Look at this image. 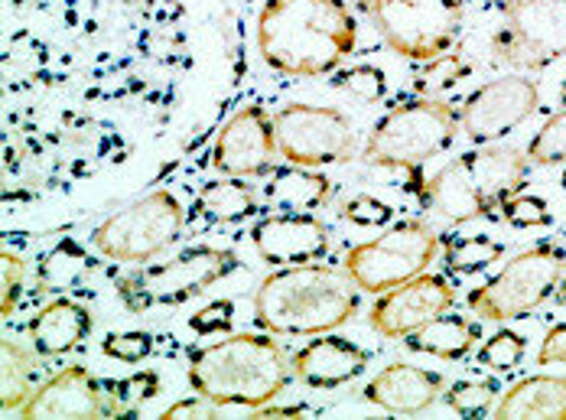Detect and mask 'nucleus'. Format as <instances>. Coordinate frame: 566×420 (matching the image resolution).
<instances>
[{"label": "nucleus", "mask_w": 566, "mask_h": 420, "mask_svg": "<svg viewBox=\"0 0 566 420\" xmlns=\"http://www.w3.org/2000/svg\"><path fill=\"white\" fill-rule=\"evenodd\" d=\"M355 46L358 20L345 0H264L261 7L258 50L281 75H333Z\"/></svg>", "instance_id": "f257e3e1"}, {"label": "nucleus", "mask_w": 566, "mask_h": 420, "mask_svg": "<svg viewBox=\"0 0 566 420\" xmlns=\"http://www.w3.org/2000/svg\"><path fill=\"white\" fill-rule=\"evenodd\" d=\"M358 284L336 267L290 264L264 277L254 294V319L274 336H319L358 313Z\"/></svg>", "instance_id": "f03ea898"}, {"label": "nucleus", "mask_w": 566, "mask_h": 420, "mask_svg": "<svg viewBox=\"0 0 566 420\" xmlns=\"http://www.w3.org/2000/svg\"><path fill=\"white\" fill-rule=\"evenodd\" d=\"M186 375L196 395H206L222 408L238 405L258 411L281 398L293 368L277 339L264 333H234L222 343L196 349Z\"/></svg>", "instance_id": "7ed1b4c3"}, {"label": "nucleus", "mask_w": 566, "mask_h": 420, "mask_svg": "<svg viewBox=\"0 0 566 420\" xmlns=\"http://www.w3.org/2000/svg\"><path fill=\"white\" fill-rule=\"evenodd\" d=\"M527 170L531 160L517 147L482 144L427 180L423 206L437 209L453 225L499 216L502 202L527 186Z\"/></svg>", "instance_id": "20e7f679"}, {"label": "nucleus", "mask_w": 566, "mask_h": 420, "mask_svg": "<svg viewBox=\"0 0 566 420\" xmlns=\"http://www.w3.org/2000/svg\"><path fill=\"white\" fill-rule=\"evenodd\" d=\"M459 130L462 124L455 105L443 98L413 95L397 102L391 112L375 120L365 140V160L375 167L417 174L427 160L450 150Z\"/></svg>", "instance_id": "39448f33"}, {"label": "nucleus", "mask_w": 566, "mask_h": 420, "mask_svg": "<svg viewBox=\"0 0 566 420\" xmlns=\"http://www.w3.org/2000/svg\"><path fill=\"white\" fill-rule=\"evenodd\" d=\"M400 60L433 62L462 36L465 0H355Z\"/></svg>", "instance_id": "423d86ee"}, {"label": "nucleus", "mask_w": 566, "mask_h": 420, "mask_svg": "<svg viewBox=\"0 0 566 420\" xmlns=\"http://www.w3.org/2000/svg\"><path fill=\"white\" fill-rule=\"evenodd\" d=\"M564 274V248L554 244V241H541V244H531V248L517 251L495 277H489V284L475 287L465 297V306L472 313H479L482 319H492V323L521 319V316H531L541 303L554 297Z\"/></svg>", "instance_id": "0eeeda50"}, {"label": "nucleus", "mask_w": 566, "mask_h": 420, "mask_svg": "<svg viewBox=\"0 0 566 420\" xmlns=\"http://www.w3.org/2000/svg\"><path fill=\"white\" fill-rule=\"evenodd\" d=\"M238 267V254L212 244H196L179 251L170 261L140 267L117 277V297L130 313H147L150 306H179L206 294Z\"/></svg>", "instance_id": "6e6552de"}, {"label": "nucleus", "mask_w": 566, "mask_h": 420, "mask_svg": "<svg viewBox=\"0 0 566 420\" xmlns=\"http://www.w3.org/2000/svg\"><path fill=\"white\" fill-rule=\"evenodd\" d=\"M186 225V209L170 189H154L108 216L95 232L92 244L98 254L120 264H147L172 248Z\"/></svg>", "instance_id": "1a4fd4ad"}, {"label": "nucleus", "mask_w": 566, "mask_h": 420, "mask_svg": "<svg viewBox=\"0 0 566 420\" xmlns=\"http://www.w3.org/2000/svg\"><path fill=\"white\" fill-rule=\"evenodd\" d=\"M443 248V239L420 219L397 222L381 239L365 241L348 248L342 271L358 284L365 294H385L397 284L423 274L437 251Z\"/></svg>", "instance_id": "9d476101"}, {"label": "nucleus", "mask_w": 566, "mask_h": 420, "mask_svg": "<svg viewBox=\"0 0 566 420\" xmlns=\"http://www.w3.org/2000/svg\"><path fill=\"white\" fill-rule=\"evenodd\" d=\"M505 27L492 40V53L511 69H547L566 56V0H492Z\"/></svg>", "instance_id": "9b49d317"}, {"label": "nucleus", "mask_w": 566, "mask_h": 420, "mask_svg": "<svg viewBox=\"0 0 566 420\" xmlns=\"http://www.w3.org/2000/svg\"><path fill=\"white\" fill-rule=\"evenodd\" d=\"M274 137L283 160L306 170L345 164L355 154L352 120L329 105H286L274 115Z\"/></svg>", "instance_id": "f8f14e48"}, {"label": "nucleus", "mask_w": 566, "mask_h": 420, "mask_svg": "<svg viewBox=\"0 0 566 420\" xmlns=\"http://www.w3.org/2000/svg\"><path fill=\"white\" fill-rule=\"evenodd\" d=\"M537 105H541V85L534 78L511 72L475 88L459 108V124H462V134L475 147H482L511 134L521 120H527L537 112Z\"/></svg>", "instance_id": "ddd939ff"}, {"label": "nucleus", "mask_w": 566, "mask_h": 420, "mask_svg": "<svg viewBox=\"0 0 566 420\" xmlns=\"http://www.w3.org/2000/svg\"><path fill=\"white\" fill-rule=\"evenodd\" d=\"M277 137L274 118L264 105H244L222 124L212 150V164L226 177H268L277 170Z\"/></svg>", "instance_id": "4468645a"}, {"label": "nucleus", "mask_w": 566, "mask_h": 420, "mask_svg": "<svg viewBox=\"0 0 566 420\" xmlns=\"http://www.w3.org/2000/svg\"><path fill=\"white\" fill-rule=\"evenodd\" d=\"M455 297L459 294H455L453 281H447L443 274H417L391 291L378 294V301L368 313V323L385 339H403L423 323L450 313Z\"/></svg>", "instance_id": "2eb2a0df"}, {"label": "nucleus", "mask_w": 566, "mask_h": 420, "mask_svg": "<svg viewBox=\"0 0 566 420\" xmlns=\"http://www.w3.org/2000/svg\"><path fill=\"white\" fill-rule=\"evenodd\" d=\"M20 418H117L105 381L85 365H65L20 408Z\"/></svg>", "instance_id": "dca6fc26"}, {"label": "nucleus", "mask_w": 566, "mask_h": 420, "mask_svg": "<svg viewBox=\"0 0 566 420\" xmlns=\"http://www.w3.org/2000/svg\"><path fill=\"white\" fill-rule=\"evenodd\" d=\"M251 244L271 267L313 264L329 251V229L313 212H281L251 229Z\"/></svg>", "instance_id": "f3484780"}, {"label": "nucleus", "mask_w": 566, "mask_h": 420, "mask_svg": "<svg viewBox=\"0 0 566 420\" xmlns=\"http://www.w3.org/2000/svg\"><path fill=\"white\" fill-rule=\"evenodd\" d=\"M443 388H447V381H443L440 371L395 361V365L381 368L365 385V401H371V405H378V408H385L391 414H420V411L437 405Z\"/></svg>", "instance_id": "a211bd4d"}, {"label": "nucleus", "mask_w": 566, "mask_h": 420, "mask_svg": "<svg viewBox=\"0 0 566 420\" xmlns=\"http://www.w3.org/2000/svg\"><path fill=\"white\" fill-rule=\"evenodd\" d=\"M293 378L310 388H339L355 381L368 368V353L342 336H323L306 343L293 359Z\"/></svg>", "instance_id": "6ab92c4d"}, {"label": "nucleus", "mask_w": 566, "mask_h": 420, "mask_svg": "<svg viewBox=\"0 0 566 420\" xmlns=\"http://www.w3.org/2000/svg\"><path fill=\"white\" fill-rule=\"evenodd\" d=\"M92 333V313L75 301L56 297L30 319V339L40 356H65Z\"/></svg>", "instance_id": "aec40b11"}, {"label": "nucleus", "mask_w": 566, "mask_h": 420, "mask_svg": "<svg viewBox=\"0 0 566 420\" xmlns=\"http://www.w3.org/2000/svg\"><path fill=\"white\" fill-rule=\"evenodd\" d=\"M495 418L566 420V375H531L514 381L495 405Z\"/></svg>", "instance_id": "412c9836"}, {"label": "nucleus", "mask_w": 566, "mask_h": 420, "mask_svg": "<svg viewBox=\"0 0 566 420\" xmlns=\"http://www.w3.org/2000/svg\"><path fill=\"white\" fill-rule=\"evenodd\" d=\"M479 339H482V326L475 319L459 316V313H443V316L423 323L420 329H413L410 336H403V346L420 356L462 361L479 346Z\"/></svg>", "instance_id": "4be33fe9"}, {"label": "nucleus", "mask_w": 566, "mask_h": 420, "mask_svg": "<svg viewBox=\"0 0 566 420\" xmlns=\"http://www.w3.org/2000/svg\"><path fill=\"white\" fill-rule=\"evenodd\" d=\"M264 199L271 202V209H281V212H316L319 206L333 199V182L316 170L290 164L268 174Z\"/></svg>", "instance_id": "5701e85b"}, {"label": "nucleus", "mask_w": 566, "mask_h": 420, "mask_svg": "<svg viewBox=\"0 0 566 420\" xmlns=\"http://www.w3.org/2000/svg\"><path fill=\"white\" fill-rule=\"evenodd\" d=\"M196 212L216 225H231L258 212V189L238 177L206 182L196 196Z\"/></svg>", "instance_id": "b1692460"}, {"label": "nucleus", "mask_w": 566, "mask_h": 420, "mask_svg": "<svg viewBox=\"0 0 566 420\" xmlns=\"http://www.w3.org/2000/svg\"><path fill=\"white\" fill-rule=\"evenodd\" d=\"M0 408L3 411H20L33 391L40 385H33V371H36V359L13 339L7 336L3 339V349H0Z\"/></svg>", "instance_id": "393cba45"}, {"label": "nucleus", "mask_w": 566, "mask_h": 420, "mask_svg": "<svg viewBox=\"0 0 566 420\" xmlns=\"http://www.w3.org/2000/svg\"><path fill=\"white\" fill-rule=\"evenodd\" d=\"M92 267H95V261L85 254V248L78 241L65 239L59 241L56 248L40 261V284L50 294L75 291L92 274Z\"/></svg>", "instance_id": "a878e982"}, {"label": "nucleus", "mask_w": 566, "mask_h": 420, "mask_svg": "<svg viewBox=\"0 0 566 420\" xmlns=\"http://www.w3.org/2000/svg\"><path fill=\"white\" fill-rule=\"evenodd\" d=\"M505 244L489 235H450L443 239V267L453 277H469L479 274L485 267H492L495 261H502Z\"/></svg>", "instance_id": "bb28decb"}, {"label": "nucleus", "mask_w": 566, "mask_h": 420, "mask_svg": "<svg viewBox=\"0 0 566 420\" xmlns=\"http://www.w3.org/2000/svg\"><path fill=\"white\" fill-rule=\"evenodd\" d=\"M499 391L502 388L495 381L465 378V381L450 385V391H443V398H447V405L453 408L455 414H462V418H485L489 411H495Z\"/></svg>", "instance_id": "cd10ccee"}, {"label": "nucleus", "mask_w": 566, "mask_h": 420, "mask_svg": "<svg viewBox=\"0 0 566 420\" xmlns=\"http://www.w3.org/2000/svg\"><path fill=\"white\" fill-rule=\"evenodd\" d=\"M524 353H527V339L514 329H499L495 336H489L479 349L475 361L495 375H509L514 371L521 361H524Z\"/></svg>", "instance_id": "c85d7f7f"}, {"label": "nucleus", "mask_w": 566, "mask_h": 420, "mask_svg": "<svg viewBox=\"0 0 566 420\" xmlns=\"http://www.w3.org/2000/svg\"><path fill=\"white\" fill-rule=\"evenodd\" d=\"M108 395H112L114 414L127 418L134 411H140V405H147L150 398L160 395V375L157 371H137L124 381H105Z\"/></svg>", "instance_id": "c756f323"}, {"label": "nucleus", "mask_w": 566, "mask_h": 420, "mask_svg": "<svg viewBox=\"0 0 566 420\" xmlns=\"http://www.w3.org/2000/svg\"><path fill=\"white\" fill-rule=\"evenodd\" d=\"M527 160L531 164H541V167L566 164V105L554 118H547V124L531 137Z\"/></svg>", "instance_id": "7c9ffc66"}, {"label": "nucleus", "mask_w": 566, "mask_h": 420, "mask_svg": "<svg viewBox=\"0 0 566 420\" xmlns=\"http://www.w3.org/2000/svg\"><path fill=\"white\" fill-rule=\"evenodd\" d=\"M499 216L509 222L511 229H551L554 225L551 206L541 196H527L524 189L502 202V212Z\"/></svg>", "instance_id": "2f4dec72"}, {"label": "nucleus", "mask_w": 566, "mask_h": 420, "mask_svg": "<svg viewBox=\"0 0 566 420\" xmlns=\"http://www.w3.org/2000/svg\"><path fill=\"white\" fill-rule=\"evenodd\" d=\"M465 75H469V62L462 60L459 53H447V56H440V60L427 62V69L420 72L413 92H417V95H427V98H437L440 92L453 88L455 82L465 78Z\"/></svg>", "instance_id": "473e14b6"}, {"label": "nucleus", "mask_w": 566, "mask_h": 420, "mask_svg": "<svg viewBox=\"0 0 566 420\" xmlns=\"http://www.w3.org/2000/svg\"><path fill=\"white\" fill-rule=\"evenodd\" d=\"M333 75H336L333 78L336 88L368 102V105L381 102L385 92H388V75L378 65H355V69H345V72H333Z\"/></svg>", "instance_id": "72a5a7b5"}, {"label": "nucleus", "mask_w": 566, "mask_h": 420, "mask_svg": "<svg viewBox=\"0 0 566 420\" xmlns=\"http://www.w3.org/2000/svg\"><path fill=\"white\" fill-rule=\"evenodd\" d=\"M102 353L114 361L137 365L154 356V336L150 333H112L102 339Z\"/></svg>", "instance_id": "f704fd0d"}, {"label": "nucleus", "mask_w": 566, "mask_h": 420, "mask_svg": "<svg viewBox=\"0 0 566 420\" xmlns=\"http://www.w3.org/2000/svg\"><path fill=\"white\" fill-rule=\"evenodd\" d=\"M391 216H395V209L388 202L368 196V192H358V196L342 202V219L352 225H388Z\"/></svg>", "instance_id": "c9c22d12"}, {"label": "nucleus", "mask_w": 566, "mask_h": 420, "mask_svg": "<svg viewBox=\"0 0 566 420\" xmlns=\"http://www.w3.org/2000/svg\"><path fill=\"white\" fill-rule=\"evenodd\" d=\"M23 274H27V264L23 258L3 251V261H0V316H10L17 306H20V294H23Z\"/></svg>", "instance_id": "e433bc0d"}, {"label": "nucleus", "mask_w": 566, "mask_h": 420, "mask_svg": "<svg viewBox=\"0 0 566 420\" xmlns=\"http://www.w3.org/2000/svg\"><path fill=\"white\" fill-rule=\"evenodd\" d=\"M234 323V303L231 301H212L209 306H202L199 313L189 316L192 333L199 336H212V333H228Z\"/></svg>", "instance_id": "4c0bfd02"}, {"label": "nucleus", "mask_w": 566, "mask_h": 420, "mask_svg": "<svg viewBox=\"0 0 566 420\" xmlns=\"http://www.w3.org/2000/svg\"><path fill=\"white\" fill-rule=\"evenodd\" d=\"M222 414V405H216L212 398L206 395H196V398H186V401H176L170 405L160 418L176 420V418H219Z\"/></svg>", "instance_id": "58836bf2"}, {"label": "nucleus", "mask_w": 566, "mask_h": 420, "mask_svg": "<svg viewBox=\"0 0 566 420\" xmlns=\"http://www.w3.org/2000/svg\"><path fill=\"white\" fill-rule=\"evenodd\" d=\"M537 365H566V323H557L544 336L541 353H537Z\"/></svg>", "instance_id": "ea45409f"}, {"label": "nucleus", "mask_w": 566, "mask_h": 420, "mask_svg": "<svg viewBox=\"0 0 566 420\" xmlns=\"http://www.w3.org/2000/svg\"><path fill=\"white\" fill-rule=\"evenodd\" d=\"M554 301H557V306H566V274L564 281H560V287L554 291Z\"/></svg>", "instance_id": "a19ab883"}, {"label": "nucleus", "mask_w": 566, "mask_h": 420, "mask_svg": "<svg viewBox=\"0 0 566 420\" xmlns=\"http://www.w3.org/2000/svg\"><path fill=\"white\" fill-rule=\"evenodd\" d=\"M560 98H564V105H566V82H564V88H560Z\"/></svg>", "instance_id": "79ce46f5"}, {"label": "nucleus", "mask_w": 566, "mask_h": 420, "mask_svg": "<svg viewBox=\"0 0 566 420\" xmlns=\"http://www.w3.org/2000/svg\"><path fill=\"white\" fill-rule=\"evenodd\" d=\"M560 186H564V192H566V170H564V177H560Z\"/></svg>", "instance_id": "37998d69"}]
</instances>
